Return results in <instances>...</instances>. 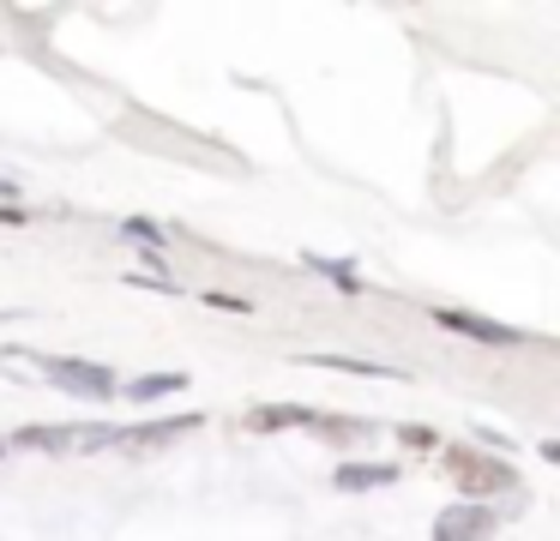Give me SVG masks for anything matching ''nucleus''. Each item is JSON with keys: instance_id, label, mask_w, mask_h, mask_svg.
<instances>
[{"instance_id": "4", "label": "nucleus", "mask_w": 560, "mask_h": 541, "mask_svg": "<svg viewBox=\"0 0 560 541\" xmlns=\"http://www.w3.org/2000/svg\"><path fill=\"white\" fill-rule=\"evenodd\" d=\"M434 325H446V331L470 337V343H518V331H506V325L482 319V313H458V307H440Z\"/></svg>"}, {"instance_id": "7", "label": "nucleus", "mask_w": 560, "mask_h": 541, "mask_svg": "<svg viewBox=\"0 0 560 541\" xmlns=\"http://www.w3.org/2000/svg\"><path fill=\"white\" fill-rule=\"evenodd\" d=\"M290 421H302V427H319V415H314V409H295V403H278V409H254V415H247V427L271 433V427H290Z\"/></svg>"}, {"instance_id": "8", "label": "nucleus", "mask_w": 560, "mask_h": 541, "mask_svg": "<svg viewBox=\"0 0 560 541\" xmlns=\"http://www.w3.org/2000/svg\"><path fill=\"white\" fill-rule=\"evenodd\" d=\"M307 367H343V373H368V379H392L386 367H374V361H355V355H302Z\"/></svg>"}, {"instance_id": "2", "label": "nucleus", "mask_w": 560, "mask_h": 541, "mask_svg": "<svg viewBox=\"0 0 560 541\" xmlns=\"http://www.w3.org/2000/svg\"><path fill=\"white\" fill-rule=\"evenodd\" d=\"M446 463H452V481H458L464 493H506L512 487V463H500V457H482V451L452 445Z\"/></svg>"}, {"instance_id": "3", "label": "nucleus", "mask_w": 560, "mask_h": 541, "mask_svg": "<svg viewBox=\"0 0 560 541\" xmlns=\"http://www.w3.org/2000/svg\"><path fill=\"white\" fill-rule=\"evenodd\" d=\"M494 536V511L488 505H446V511L434 517V541H488Z\"/></svg>"}, {"instance_id": "9", "label": "nucleus", "mask_w": 560, "mask_h": 541, "mask_svg": "<svg viewBox=\"0 0 560 541\" xmlns=\"http://www.w3.org/2000/svg\"><path fill=\"white\" fill-rule=\"evenodd\" d=\"M404 445H410V451H428V445H434V433H428V427H404Z\"/></svg>"}, {"instance_id": "1", "label": "nucleus", "mask_w": 560, "mask_h": 541, "mask_svg": "<svg viewBox=\"0 0 560 541\" xmlns=\"http://www.w3.org/2000/svg\"><path fill=\"white\" fill-rule=\"evenodd\" d=\"M7 361H31L37 373H49L61 391L73 397H91V403H109V397H121V385H115L109 367H97V361H67V355H25V349H7Z\"/></svg>"}, {"instance_id": "6", "label": "nucleus", "mask_w": 560, "mask_h": 541, "mask_svg": "<svg viewBox=\"0 0 560 541\" xmlns=\"http://www.w3.org/2000/svg\"><path fill=\"white\" fill-rule=\"evenodd\" d=\"M182 385H187V373H145V379L127 385V403H158V397L182 391Z\"/></svg>"}, {"instance_id": "5", "label": "nucleus", "mask_w": 560, "mask_h": 541, "mask_svg": "<svg viewBox=\"0 0 560 541\" xmlns=\"http://www.w3.org/2000/svg\"><path fill=\"white\" fill-rule=\"evenodd\" d=\"M392 481H398V469H392V463H343V469H338V487H343V493L392 487Z\"/></svg>"}]
</instances>
